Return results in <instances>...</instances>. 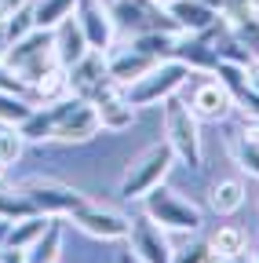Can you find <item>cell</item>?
<instances>
[{
    "mask_svg": "<svg viewBox=\"0 0 259 263\" xmlns=\"http://www.w3.org/2000/svg\"><path fill=\"white\" fill-rule=\"evenodd\" d=\"M0 62H4L26 88H33L44 73H51L58 66V59H55V29H41L37 26L33 33H26L22 41L8 44V51H4Z\"/></svg>",
    "mask_w": 259,
    "mask_h": 263,
    "instance_id": "cell-1",
    "label": "cell"
},
{
    "mask_svg": "<svg viewBox=\"0 0 259 263\" xmlns=\"http://www.w3.org/2000/svg\"><path fill=\"white\" fill-rule=\"evenodd\" d=\"M161 121H165V143L172 146L175 161L190 164V168H201V121L193 117V110L183 103L179 95L161 103Z\"/></svg>",
    "mask_w": 259,
    "mask_h": 263,
    "instance_id": "cell-2",
    "label": "cell"
},
{
    "mask_svg": "<svg viewBox=\"0 0 259 263\" xmlns=\"http://www.w3.org/2000/svg\"><path fill=\"white\" fill-rule=\"evenodd\" d=\"M186 81H190V70H186L183 62L161 59L153 70H146L139 81H132V84L124 88V99H128L135 110H139V106H157V103H165V99L179 95Z\"/></svg>",
    "mask_w": 259,
    "mask_h": 263,
    "instance_id": "cell-3",
    "label": "cell"
},
{
    "mask_svg": "<svg viewBox=\"0 0 259 263\" xmlns=\"http://www.w3.org/2000/svg\"><path fill=\"white\" fill-rule=\"evenodd\" d=\"M172 164H175V154H172L168 143H153V146H146V150L124 168V176H121V190H117V194L128 197V201H135V197H146L153 186L165 183V176L172 172Z\"/></svg>",
    "mask_w": 259,
    "mask_h": 263,
    "instance_id": "cell-4",
    "label": "cell"
},
{
    "mask_svg": "<svg viewBox=\"0 0 259 263\" xmlns=\"http://www.w3.org/2000/svg\"><path fill=\"white\" fill-rule=\"evenodd\" d=\"M110 18H113V29L128 33V37H139V33H153V29H172V33H183L175 26V18L168 15L165 4L157 0H103Z\"/></svg>",
    "mask_w": 259,
    "mask_h": 263,
    "instance_id": "cell-5",
    "label": "cell"
},
{
    "mask_svg": "<svg viewBox=\"0 0 259 263\" xmlns=\"http://www.w3.org/2000/svg\"><path fill=\"white\" fill-rule=\"evenodd\" d=\"M146 216L157 223V227H165V230H201V209L197 205H190L186 197H179L175 190H168L165 183L153 186L146 197Z\"/></svg>",
    "mask_w": 259,
    "mask_h": 263,
    "instance_id": "cell-6",
    "label": "cell"
},
{
    "mask_svg": "<svg viewBox=\"0 0 259 263\" xmlns=\"http://www.w3.org/2000/svg\"><path fill=\"white\" fill-rule=\"evenodd\" d=\"M22 197L33 205V212L51 216V219L70 216V212H77V209L88 201L84 194H77L73 186H62V183H55V179H29V183L22 186Z\"/></svg>",
    "mask_w": 259,
    "mask_h": 263,
    "instance_id": "cell-7",
    "label": "cell"
},
{
    "mask_svg": "<svg viewBox=\"0 0 259 263\" xmlns=\"http://www.w3.org/2000/svg\"><path fill=\"white\" fill-rule=\"evenodd\" d=\"M70 219L84 230V234L103 238V241H121V238H128V230H132V219H124V216L113 212V209L91 205V201H84L77 212H70Z\"/></svg>",
    "mask_w": 259,
    "mask_h": 263,
    "instance_id": "cell-8",
    "label": "cell"
},
{
    "mask_svg": "<svg viewBox=\"0 0 259 263\" xmlns=\"http://www.w3.org/2000/svg\"><path fill=\"white\" fill-rule=\"evenodd\" d=\"M91 103H95V114H99V124L106 132H124V128H132L135 124V106L124 99V88L106 81L99 91L91 95Z\"/></svg>",
    "mask_w": 259,
    "mask_h": 263,
    "instance_id": "cell-9",
    "label": "cell"
},
{
    "mask_svg": "<svg viewBox=\"0 0 259 263\" xmlns=\"http://www.w3.org/2000/svg\"><path fill=\"white\" fill-rule=\"evenodd\" d=\"M103 132L99 124V114H95V103H88V99H77V103L58 117L55 124V139L58 143H88Z\"/></svg>",
    "mask_w": 259,
    "mask_h": 263,
    "instance_id": "cell-10",
    "label": "cell"
},
{
    "mask_svg": "<svg viewBox=\"0 0 259 263\" xmlns=\"http://www.w3.org/2000/svg\"><path fill=\"white\" fill-rule=\"evenodd\" d=\"M66 81H70V91H73V95H81V99H88V103H91V95L110 81V73H106V51L88 48V51L70 66V70H66Z\"/></svg>",
    "mask_w": 259,
    "mask_h": 263,
    "instance_id": "cell-11",
    "label": "cell"
},
{
    "mask_svg": "<svg viewBox=\"0 0 259 263\" xmlns=\"http://www.w3.org/2000/svg\"><path fill=\"white\" fill-rule=\"evenodd\" d=\"M73 18H77V22H81V29H84L88 48L106 51V48L113 44V18H110V11H106L103 0H77Z\"/></svg>",
    "mask_w": 259,
    "mask_h": 263,
    "instance_id": "cell-12",
    "label": "cell"
},
{
    "mask_svg": "<svg viewBox=\"0 0 259 263\" xmlns=\"http://www.w3.org/2000/svg\"><path fill=\"white\" fill-rule=\"evenodd\" d=\"M172 59L183 62L190 73H215V66H219V55L212 48L208 29L205 33H179V41L172 48Z\"/></svg>",
    "mask_w": 259,
    "mask_h": 263,
    "instance_id": "cell-13",
    "label": "cell"
},
{
    "mask_svg": "<svg viewBox=\"0 0 259 263\" xmlns=\"http://www.w3.org/2000/svg\"><path fill=\"white\" fill-rule=\"evenodd\" d=\"M128 241H132V252H135L143 263H172V256H175L172 245H168V238L161 234V227H157L150 216H143V219L132 223Z\"/></svg>",
    "mask_w": 259,
    "mask_h": 263,
    "instance_id": "cell-14",
    "label": "cell"
},
{
    "mask_svg": "<svg viewBox=\"0 0 259 263\" xmlns=\"http://www.w3.org/2000/svg\"><path fill=\"white\" fill-rule=\"evenodd\" d=\"M186 106L193 110L197 121H223L226 114L234 110V99H230V91L223 88L219 77H212V81H201L197 88L190 91V103Z\"/></svg>",
    "mask_w": 259,
    "mask_h": 263,
    "instance_id": "cell-15",
    "label": "cell"
},
{
    "mask_svg": "<svg viewBox=\"0 0 259 263\" xmlns=\"http://www.w3.org/2000/svg\"><path fill=\"white\" fill-rule=\"evenodd\" d=\"M157 62H161V59H153V55H146V51H139V48H128V51H117V55L106 59V73H110L113 84L128 88L132 81H139L146 70H153Z\"/></svg>",
    "mask_w": 259,
    "mask_h": 263,
    "instance_id": "cell-16",
    "label": "cell"
},
{
    "mask_svg": "<svg viewBox=\"0 0 259 263\" xmlns=\"http://www.w3.org/2000/svg\"><path fill=\"white\" fill-rule=\"evenodd\" d=\"M165 8H168V15L175 18V26L183 33H205V29H212L219 22V11L208 8L205 0H172Z\"/></svg>",
    "mask_w": 259,
    "mask_h": 263,
    "instance_id": "cell-17",
    "label": "cell"
},
{
    "mask_svg": "<svg viewBox=\"0 0 259 263\" xmlns=\"http://www.w3.org/2000/svg\"><path fill=\"white\" fill-rule=\"evenodd\" d=\"M84 51H88V41H84L81 22H77L73 15L62 18V22L55 26V59H58V66H62V70H70V66H73Z\"/></svg>",
    "mask_w": 259,
    "mask_h": 263,
    "instance_id": "cell-18",
    "label": "cell"
},
{
    "mask_svg": "<svg viewBox=\"0 0 259 263\" xmlns=\"http://www.w3.org/2000/svg\"><path fill=\"white\" fill-rule=\"evenodd\" d=\"M48 223H51V216H41V212H29V216H22V219H15L11 227H8V238H4V249H29L44 230H48Z\"/></svg>",
    "mask_w": 259,
    "mask_h": 263,
    "instance_id": "cell-19",
    "label": "cell"
},
{
    "mask_svg": "<svg viewBox=\"0 0 259 263\" xmlns=\"http://www.w3.org/2000/svg\"><path fill=\"white\" fill-rule=\"evenodd\" d=\"M58 252H62V227L51 219L44 234L26 249V263H58Z\"/></svg>",
    "mask_w": 259,
    "mask_h": 263,
    "instance_id": "cell-20",
    "label": "cell"
},
{
    "mask_svg": "<svg viewBox=\"0 0 259 263\" xmlns=\"http://www.w3.org/2000/svg\"><path fill=\"white\" fill-rule=\"evenodd\" d=\"M29 8H33V22L41 29H55L62 18H70L77 0H29Z\"/></svg>",
    "mask_w": 259,
    "mask_h": 263,
    "instance_id": "cell-21",
    "label": "cell"
},
{
    "mask_svg": "<svg viewBox=\"0 0 259 263\" xmlns=\"http://www.w3.org/2000/svg\"><path fill=\"white\" fill-rule=\"evenodd\" d=\"M18 132H22V139H26V143L55 139V114H51L48 106H33V114H29V117L18 124Z\"/></svg>",
    "mask_w": 259,
    "mask_h": 263,
    "instance_id": "cell-22",
    "label": "cell"
},
{
    "mask_svg": "<svg viewBox=\"0 0 259 263\" xmlns=\"http://www.w3.org/2000/svg\"><path fill=\"white\" fill-rule=\"evenodd\" d=\"M179 41V33L172 29H153V33H139V37H132V48L153 55V59H172V48Z\"/></svg>",
    "mask_w": 259,
    "mask_h": 263,
    "instance_id": "cell-23",
    "label": "cell"
},
{
    "mask_svg": "<svg viewBox=\"0 0 259 263\" xmlns=\"http://www.w3.org/2000/svg\"><path fill=\"white\" fill-rule=\"evenodd\" d=\"M245 205V186L237 183V179H219L215 186H212V209L219 212V216H230V212H237Z\"/></svg>",
    "mask_w": 259,
    "mask_h": 263,
    "instance_id": "cell-24",
    "label": "cell"
},
{
    "mask_svg": "<svg viewBox=\"0 0 259 263\" xmlns=\"http://www.w3.org/2000/svg\"><path fill=\"white\" fill-rule=\"evenodd\" d=\"M29 114H33V99L18 95V91H0V124L18 128Z\"/></svg>",
    "mask_w": 259,
    "mask_h": 263,
    "instance_id": "cell-25",
    "label": "cell"
},
{
    "mask_svg": "<svg viewBox=\"0 0 259 263\" xmlns=\"http://www.w3.org/2000/svg\"><path fill=\"white\" fill-rule=\"evenodd\" d=\"M208 249L212 252H219V256H226V259H234V256H241L245 252V230L241 227H219L215 234L208 238Z\"/></svg>",
    "mask_w": 259,
    "mask_h": 263,
    "instance_id": "cell-26",
    "label": "cell"
},
{
    "mask_svg": "<svg viewBox=\"0 0 259 263\" xmlns=\"http://www.w3.org/2000/svg\"><path fill=\"white\" fill-rule=\"evenodd\" d=\"M230 150H234V161L241 164V168H245L248 176H255V179H259V143L237 132V139L230 143Z\"/></svg>",
    "mask_w": 259,
    "mask_h": 263,
    "instance_id": "cell-27",
    "label": "cell"
},
{
    "mask_svg": "<svg viewBox=\"0 0 259 263\" xmlns=\"http://www.w3.org/2000/svg\"><path fill=\"white\" fill-rule=\"evenodd\" d=\"M37 29V22H33V8H29V0L22 8H15L11 11V18L4 22V33H8V44H15V41H22L26 33H33Z\"/></svg>",
    "mask_w": 259,
    "mask_h": 263,
    "instance_id": "cell-28",
    "label": "cell"
},
{
    "mask_svg": "<svg viewBox=\"0 0 259 263\" xmlns=\"http://www.w3.org/2000/svg\"><path fill=\"white\" fill-rule=\"evenodd\" d=\"M22 146H26V139L18 128H8V124L0 128V161H4V168L22 157Z\"/></svg>",
    "mask_w": 259,
    "mask_h": 263,
    "instance_id": "cell-29",
    "label": "cell"
},
{
    "mask_svg": "<svg viewBox=\"0 0 259 263\" xmlns=\"http://www.w3.org/2000/svg\"><path fill=\"white\" fill-rule=\"evenodd\" d=\"M205 256H208V241H193L183 252H175L172 263H205Z\"/></svg>",
    "mask_w": 259,
    "mask_h": 263,
    "instance_id": "cell-30",
    "label": "cell"
},
{
    "mask_svg": "<svg viewBox=\"0 0 259 263\" xmlns=\"http://www.w3.org/2000/svg\"><path fill=\"white\" fill-rule=\"evenodd\" d=\"M0 91H18V95H29V88H26V84L8 70L4 62H0Z\"/></svg>",
    "mask_w": 259,
    "mask_h": 263,
    "instance_id": "cell-31",
    "label": "cell"
},
{
    "mask_svg": "<svg viewBox=\"0 0 259 263\" xmlns=\"http://www.w3.org/2000/svg\"><path fill=\"white\" fill-rule=\"evenodd\" d=\"M241 136H248V139H255V143H259V117H245Z\"/></svg>",
    "mask_w": 259,
    "mask_h": 263,
    "instance_id": "cell-32",
    "label": "cell"
},
{
    "mask_svg": "<svg viewBox=\"0 0 259 263\" xmlns=\"http://www.w3.org/2000/svg\"><path fill=\"white\" fill-rule=\"evenodd\" d=\"M0 263H26L22 249H0Z\"/></svg>",
    "mask_w": 259,
    "mask_h": 263,
    "instance_id": "cell-33",
    "label": "cell"
},
{
    "mask_svg": "<svg viewBox=\"0 0 259 263\" xmlns=\"http://www.w3.org/2000/svg\"><path fill=\"white\" fill-rule=\"evenodd\" d=\"M22 4H26V0H0V22H8V18H11V11H15V8H22Z\"/></svg>",
    "mask_w": 259,
    "mask_h": 263,
    "instance_id": "cell-34",
    "label": "cell"
},
{
    "mask_svg": "<svg viewBox=\"0 0 259 263\" xmlns=\"http://www.w3.org/2000/svg\"><path fill=\"white\" fill-rule=\"evenodd\" d=\"M205 263H230V259H226V256H219V252H212V249H208V256H205Z\"/></svg>",
    "mask_w": 259,
    "mask_h": 263,
    "instance_id": "cell-35",
    "label": "cell"
},
{
    "mask_svg": "<svg viewBox=\"0 0 259 263\" xmlns=\"http://www.w3.org/2000/svg\"><path fill=\"white\" fill-rule=\"evenodd\" d=\"M4 51H8V33H4V22H0V59H4Z\"/></svg>",
    "mask_w": 259,
    "mask_h": 263,
    "instance_id": "cell-36",
    "label": "cell"
},
{
    "mask_svg": "<svg viewBox=\"0 0 259 263\" xmlns=\"http://www.w3.org/2000/svg\"><path fill=\"white\" fill-rule=\"evenodd\" d=\"M8 227H11V219H0V249H4V238H8Z\"/></svg>",
    "mask_w": 259,
    "mask_h": 263,
    "instance_id": "cell-37",
    "label": "cell"
},
{
    "mask_svg": "<svg viewBox=\"0 0 259 263\" xmlns=\"http://www.w3.org/2000/svg\"><path fill=\"white\" fill-rule=\"evenodd\" d=\"M230 263H259V259H248V252H241V256H234Z\"/></svg>",
    "mask_w": 259,
    "mask_h": 263,
    "instance_id": "cell-38",
    "label": "cell"
},
{
    "mask_svg": "<svg viewBox=\"0 0 259 263\" xmlns=\"http://www.w3.org/2000/svg\"><path fill=\"white\" fill-rule=\"evenodd\" d=\"M0 176H4V161H0Z\"/></svg>",
    "mask_w": 259,
    "mask_h": 263,
    "instance_id": "cell-39",
    "label": "cell"
},
{
    "mask_svg": "<svg viewBox=\"0 0 259 263\" xmlns=\"http://www.w3.org/2000/svg\"><path fill=\"white\" fill-rule=\"evenodd\" d=\"M157 4H172V0H157Z\"/></svg>",
    "mask_w": 259,
    "mask_h": 263,
    "instance_id": "cell-40",
    "label": "cell"
},
{
    "mask_svg": "<svg viewBox=\"0 0 259 263\" xmlns=\"http://www.w3.org/2000/svg\"><path fill=\"white\" fill-rule=\"evenodd\" d=\"M255 59H259V48H255Z\"/></svg>",
    "mask_w": 259,
    "mask_h": 263,
    "instance_id": "cell-41",
    "label": "cell"
}]
</instances>
